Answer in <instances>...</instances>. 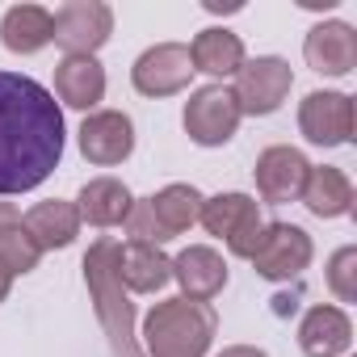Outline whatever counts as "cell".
<instances>
[{
  "label": "cell",
  "mask_w": 357,
  "mask_h": 357,
  "mask_svg": "<svg viewBox=\"0 0 357 357\" xmlns=\"http://www.w3.org/2000/svg\"><path fill=\"white\" fill-rule=\"evenodd\" d=\"M63 160V109L51 89L0 72V198L30 194Z\"/></svg>",
  "instance_id": "obj_1"
},
{
  "label": "cell",
  "mask_w": 357,
  "mask_h": 357,
  "mask_svg": "<svg viewBox=\"0 0 357 357\" xmlns=\"http://www.w3.org/2000/svg\"><path fill=\"white\" fill-rule=\"evenodd\" d=\"M219 332V315L211 303L194 298H164L143 319L147 357H206Z\"/></svg>",
  "instance_id": "obj_2"
},
{
  "label": "cell",
  "mask_w": 357,
  "mask_h": 357,
  "mask_svg": "<svg viewBox=\"0 0 357 357\" xmlns=\"http://www.w3.org/2000/svg\"><path fill=\"white\" fill-rule=\"evenodd\" d=\"M118 252H122V244L109 240V236L89 244V252H84V282H89L97 319H101L114 353L118 357H139V349H135V307H130L126 286L118 278Z\"/></svg>",
  "instance_id": "obj_3"
},
{
  "label": "cell",
  "mask_w": 357,
  "mask_h": 357,
  "mask_svg": "<svg viewBox=\"0 0 357 357\" xmlns=\"http://www.w3.org/2000/svg\"><path fill=\"white\" fill-rule=\"evenodd\" d=\"M198 223L211 236H219L231 257H252L257 244H261V231H265L261 202L248 198V194H215V198H206Z\"/></svg>",
  "instance_id": "obj_4"
},
{
  "label": "cell",
  "mask_w": 357,
  "mask_h": 357,
  "mask_svg": "<svg viewBox=\"0 0 357 357\" xmlns=\"http://www.w3.org/2000/svg\"><path fill=\"white\" fill-rule=\"evenodd\" d=\"M290 89H294L290 63L278 59V55H257V59H244V68L236 72L231 97H236L240 114L265 118V114H278L282 109V101L290 97Z\"/></svg>",
  "instance_id": "obj_5"
},
{
  "label": "cell",
  "mask_w": 357,
  "mask_h": 357,
  "mask_svg": "<svg viewBox=\"0 0 357 357\" xmlns=\"http://www.w3.org/2000/svg\"><path fill=\"white\" fill-rule=\"evenodd\" d=\"M240 118L244 114H240V105H236V97H231L227 84H206L198 93H190L185 114H181L185 135L198 147H223V143H231L236 130H240Z\"/></svg>",
  "instance_id": "obj_6"
},
{
  "label": "cell",
  "mask_w": 357,
  "mask_h": 357,
  "mask_svg": "<svg viewBox=\"0 0 357 357\" xmlns=\"http://www.w3.org/2000/svg\"><path fill=\"white\" fill-rule=\"evenodd\" d=\"M311 257H315V244H311V236L303 227H294V223H265L261 244H257V252L248 261H252V269L265 282H294V278H303Z\"/></svg>",
  "instance_id": "obj_7"
},
{
  "label": "cell",
  "mask_w": 357,
  "mask_h": 357,
  "mask_svg": "<svg viewBox=\"0 0 357 357\" xmlns=\"http://www.w3.org/2000/svg\"><path fill=\"white\" fill-rule=\"evenodd\" d=\"M55 38L68 55H97L114 34V9L101 0H68L51 13Z\"/></svg>",
  "instance_id": "obj_8"
},
{
  "label": "cell",
  "mask_w": 357,
  "mask_h": 357,
  "mask_svg": "<svg viewBox=\"0 0 357 357\" xmlns=\"http://www.w3.org/2000/svg\"><path fill=\"white\" fill-rule=\"evenodd\" d=\"M190 80H194V59L185 43H155L130 68V84L143 97H176L190 89Z\"/></svg>",
  "instance_id": "obj_9"
},
{
  "label": "cell",
  "mask_w": 357,
  "mask_h": 357,
  "mask_svg": "<svg viewBox=\"0 0 357 357\" xmlns=\"http://www.w3.org/2000/svg\"><path fill=\"white\" fill-rule=\"evenodd\" d=\"M307 172H311V160L298 147H286V143L265 147L257 155V168H252L261 202H269V206L298 202L303 198V185H307Z\"/></svg>",
  "instance_id": "obj_10"
},
{
  "label": "cell",
  "mask_w": 357,
  "mask_h": 357,
  "mask_svg": "<svg viewBox=\"0 0 357 357\" xmlns=\"http://www.w3.org/2000/svg\"><path fill=\"white\" fill-rule=\"evenodd\" d=\"M298 130L315 147L349 143L353 139V97L349 93H332V89L307 93L303 105H298Z\"/></svg>",
  "instance_id": "obj_11"
},
{
  "label": "cell",
  "mask_w": 357,
  "mask_h": 357,
  "mask_svg": "<svg viewBox=\"0 0 357 357\" xmlns=\"http://www.w3.org/2000/svg\"><path fill=\"white\" fill-rule=\"evenodd\" d=\"M135 151V122L122 109H97L80 122V155L97 168H114Z\"/></svg>",
  "instance_id": "obj_12"
},
{
  "label": "cell",
  "mask_w": 357,
  "mask_h": 357,
  "mask_svg": "<svg viewBox=\"0 0 357 357\" xmlns=\"http://www.w3.org/2000/svg\"><path fill=\"white\" fill-rule=\"evenodd\" d=\"M307 68L319 76H349L357 68V30L349 22H319L303 43Z\"/></svg>",
  "instance_id": "obj_13"
},
{
  "label": "cell",
  "mask_w": 357,
  "mask_h": 357,
  "mask_svg": "<svg viewBox=\"0 0 357 357\" xmlns=\"http://www.w3.org/2000/svg\"><path fill=\"white\" fill-rule=\"evenodd\" d=\"M172 278L181 282V298L194 303H211L223 286H227V261L223 252H215L211 244H190L185 252L172 257Z\"/></svg>",
  "instance_id": "obj_14"
},
{
  "label": "cell",
  "mask_w": 357,
  "mask_h": 357,
  "mask_svg": "<svg viewBox=\"0 0 357 357\" xmlns=\"http://www.w3.org/2000/svg\"><path fill=\"white\" fill-rule=\"evenodd\" d=\"M349 344H353V324H349V315L340 307L319 303V307H311L303 315V324H298V349L307 357H344Z\"/></svg>",
  "instance_id": "obj_15"
},
{
  "label": "cell",
  "mask_w": 357,
  "mask_h": 357,
  "mask_svg": "<svg viewBox=\"0 0 357 357\" xmlns=\"http://www.w3.org/2000/svg\"><path fill=\"white\" fill-rule=\"evenodd\" d=\"M143 202H147V215H151L155 231H160V236H164V244H168V240L185 236V231L198 223V215H202V202H206V198H202L194 185L176 181V185H164L160 194L143 198Z\"/></svg>",
  "instance_id": "obj_16"
},
{
  "label": "cell",
  "mask_w": 357,
  "mask_h": 357,
  "mask_svg": "<svg viewBox=\"0 0 357 357\" xmlns=\"http://www.w3.org/2000/svg\"><path fill=\"white\" fill-rule=\"evenodd\" d=\"M55 97L68 109H93L105 97V68L97 55H63L55 68Z\"/></svg>",
  "instance_id": "obj_17"
},
{
  "label": "cell",
  "mask_w": 357,
  "mask_h": 357,
  "mask_svg": "<svg viewBox=\"0 0 357 357\" xmlns=\"http://www.w3.org/2000/svg\"><path fill=\"white\" fill-rule=\"evenodd\" d=\"M130 206H135V194L118 176H93L76 198L80 223H89V227H122L130 219Z\"/></svg>",
  "instance_id": "obj_18"
},
{
  "label": "cell",
  "mask_w": 357,
  "mask_h": 357,
  "mask_svg": "<svg viewBox=\"0 0 357 357\" xmlns=\"http://www.w3.org/2000/svg\"><path fill=\"white\" fill-rule=\"evenodd\" d=\"M22 227L30 231V240H34L43 252L68 248V244H76V236H80V211H76V202L51 198V202L30 206L26 219H22Z\"/></svg>",
  "instance_id": "obj_19"
},
{
  "label": "cell",
  "mask_w": 357,
  "mask_h": 357,
  "mask_svg": "<svg viewBox=\"0 0 357 357\" xmlns=\"http://www.w3.org/2000/svg\"><path fill=\"white\" fill-rule=\"evenodd\" d=\"M118 278L135 294H155L172 282V257H164V248H155V244H135L130 240L118 252Z\"/></svg>",
  "instance_id": "obj_20"
},
{
  "label": "cell",
  "mask_w": 357,
  "mask_h": 357,
  "mask_svg": "<svg viewBox=\"0 0 357 357\" xmlns=\"http://www.w3.org/2000/svg\"><path fill=\"white\" fill-rule=\"evenodd\" d=\"M303 206L315 219H340L353 211V181L332 164H319V168L311 164L307 185H303Z\"/></svg>",
  "instance_id": "obj_21"
},
{
  "label": "cell",
  "mask_w": 357,
  "mask_h": 357,
  "mask_svg": "<svg viewBox=\"0 0 357 357\" xmlns=\"http://www.w3.org/2000/svg\"><path fill=\"white\" fill-rule=\"evenodd\" d=\"M51 38H55V26L43 5H13L0 17V43L13 55H38Z\"/></svg>",
  "instance_id": "obj_22"
},
{
  "label": "cell",
  "mask_w": 357,
  "mask_h": 357,
  "mask_svg": "<svg viewBox=\"0 0 357 357\" xmlns=\"http://www.w3.org/2000/svg\"><path fill=\"white\" fill-rule=\"evenodd\" d=\"M190 59H194V72H206L215 80H227V76H236L244 68V43H240V34H231L223 26H211V30H202L194 38Z\"/></svg>",
  "instance_id": "obj_23"
},
{
  "label": "cell",
  "mask_w": 357,
  "mask_h": 357,
  "mask_svg": "<svg viewBox=\"0 0 357 357\" xmlns=\"http://www.w3.org/2000/svg\"><path fill=\"white\" fill-rule=\"evenodd\" d=\"M38 261H43V248L30 240V231L22 223H13V227L0 231V265H5L13 278L17 273H34Z\"/></svg>",
  "instance_id": "obj_24"
},
{
  "label": "cell",
  "mask_w": 357,
  "mask_h": 357,
  "mask_svg": "<svg viewBox=\"0 0 357 357\" xmlns=\"http://www.w3.org/2000/svg\"><path fill=\"white\" fill-rule=\"evenodd\" d=\"M328 290L340 303H357V248L353 244L332 252V261H328Z\"/></svg>",
  "instance_id": "obj_25"
},
{
  "label": "cell",
  "mask_w": 357,
  "mask_h": 357,
  "mask_svg": "<svg viewBox=\"0 0 357 357\" xmlns=\"http://www.w3.org/2000/svg\"><path fill=\"white\" fill-rule=\"evenodd\" d=\"M219 357H269L265 349H257V344H227Z\"/></svg>",
  "instance_id": "obj_26"
},
{
  "label": "cell",
  "mask_w": 357,
  "mask_h": 357,
  "mask_svg": "<svg viewBox=\"0 0 357 357\" xmlns=\"http://www.w3.org/2000/svg\"><path fill=\"white\" fill-rule=\"evenodd\" d=\"M13 223H22L17 206H13V202H0V231H5V227H13Z\"/></svg>",
  "instance_id": "obj_27"
},
{
  "label": "cell",
  "mask_w": 357,
  "mask_h": 357,
  "mask_svg": "<svg viewBox=\"0 0 357 357\" xmlns=\"http://www.w3.org/2000/svg\"><path fill=\"white\" fill-rule=\"evenodd\" d=\"M9 290H13V273H9L5 265H0V303L9 298Z\"/></svg>",
  "instance_id": "obj_28"
},
{
  "label": "cell",
  "mask_w": 357,
  "mask_h": 357,
  "mask_svg": "<svg viewBox=\"0 0 357 357\" xmlns=\"http://www.w3.org/2000/svg\"><path fill=\"white\" fill-rule=\"evenodd\" d=\"M206 9H211V13H223V5H219V0H206ZM236 9H240V5H227V13H236Z\"/></svg>",
  "instance_id": "obj_29"
}]
</instances>
